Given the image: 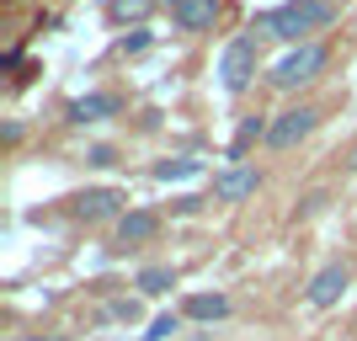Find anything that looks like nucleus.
Instances as JSON below:
<instances>
[{"label": "nucleus", "instance_id": "nucleus-17", "mask_svg": "<svg viewBox=\"0 0 357 341\" xmlns=\"http://www.w3.org/2000/svg\"><path fill=\"white\" fill-rule=\"evenodd\" d=\"M320 203H326V197H320V192H310V197H304V203H298V213L310 219V213H320Z\"/></svg>", "mask_w": 357, "mask_h": 341}, {"label": "nucleus", "instance_id": "nucleus-18", "mask_svg": "<svg viewBox=\"0 0 357 341\" xmlns=\"http://www.w3.org/2000/svg\"><path fill=\"white\" fill-rule=\"evenodd\" d=\"M86 160H91V165H112V149H107V144H96V149L86 155Z\"/></svg>", "mask_w": 357, "mask_h": 341}, {"label": "nucleus", "instance_id": "nucleus-4", "mask_svg": "<svg viewBox=\"0 0 357 341\" xmlns=\"http://www.w3.org/2000/svg\"><path fill=\"white\" fill-rule=\"evenodd\" d=\"M320 107L314 102H298V107H288V112H278L272 118V128H267V149H294V144H304V139L320 128Z\"/></svg>", "mask_w": 357, "mask_h": 341}, {"label": "nucleus", "instance_id": "nucleus-15", "mask_svg": "<svg viewBox=\"0 0 357 341\" xmlns=\"http://www.w3.org/2000/svg\"><path fill=\"white\" fill-rule=\"evenodd\" d=\"M176 176H197V160L181 155V160H160L155 165V181H176Z\"/></svg>", "mask_w": 357, "mask_h": 341}, {"label": "nucleus", "instance_id": "nucleus-12", "mask_svg": "<svg viewBox=\"0 0 357 341\" xmlns=\"http://www.w3.org/2000/svg\"><path fill=\"white\" fill-rule=\"evenodd\" d=\"M181 315H187V320H224V315H229V298L224 294H192L181 304Z\"/></svg>", "mask_w": 357, "mask_h": 341}, {"label": "nucleus", "instance_id": "nucleus-10", "mask_svg": "<svg viewBox=\"0 0 357 341\" xmlns=\"http://www.w3.org/2000/svg\"><path fill=\"white\" fill-rule=\"evenodd\" d=\"M112 112H123V96H112V91H96V96L70 102V123H102V118H112Z\"/></svg>", "mask_w": 357, "mask_h": 341}, {"label": "nucleus", "instance_id": "nucleus-2", "mask_svg": "<svg viewBox=\"0 0 357 341\" xmlns=\"http://www.w3.org/2000/svg\"><path fill=\"white\" fill-rule=\"evenodd\" d=\"M331 64V48L326 43H298V48H288L283 59L267 70V86H278V91H298V86H310L314 75Z\"/></svg>", "mask_w": 357, "mask_h": 341}, {"label": "nucleus", "instance_id": "nucleus-13", "mask_svg": "<svg viewBox=\"0 0 357 341\" xmlns=\"http://www.w3.org/2000/svg\"><path fill=\"white\" fill-rule=\"evenodd\" d=\"M139 288H144V294H165V288H176V267H144V272H139Z\"/></svg>", "mask_w": 357, "mask_h": 341}, {"label": "nucleus", "instance_id": "nucleus-14", "mask_svg": "<svg viewBox=\"0 0 357 341\" xmlns=\"http://www.w3.org/2000/svg\"><path fill=\"white\" fill-rule=\"evenodd\" d=\"M107 16H112V22H144V16H149V0H112Z\"/></svg>", "mask_w": 357, "mask_h": 341}, {"label": "nucleus", "instance_id": "nucleus-7", "mask_svg": "<svg viewBox=\"0 0 357 341\" xmlns=\"http://www.w3.org/2000/svg\"><path fill=\"white\" fill-rule=\"evenodd\" d=\"M256 187H261V171H256L251 160H245V165H229V171L213 176V197H219V203H245Z\"/></svg>", "mask_w": 357, "mask_h": 341}, {"label": "nucleus", "instance_id": "nucleus-16", "mask_svg": "<svg viewBox=\"0 0 357 341\" xmlns=\"http://www.w3.org/2000/svg\"><path fill=\"white\" fill-rule=\"evenodd\" d=\"M176 326H181V315L171 310V315H155L149 320V331H144V341H165V336H176Z\"/></svg>", "mask_w": 357, "mask_h": 341}, {"label": "nucleus", "instance_id": "nucleus-5", "mask_svg": "<svg viewBox=\"0 0 357 341\" xmlns=\"http://www.w3.org/2000/svg\"><path fill=\"white\" fill-rule=\"evenodd\" d=\"M347 282H352V267H347V262H331V267H320V272L310 278V288H304L310 310H331V304H342Z\"/></svg>", "mask_w": 357, "mask_h": 341}, {"label": "nucleus", "instance_id": "nucleus-20", "mask_svg": "<svg viewBox=\"0 0 357 341\" xmlns=\"http://www.w3.org/2000/svg\"><path fill=\"white\" fill-rule=\"evenodd\" d=\"M27 341H70V336H27Z\"/></svg>", "mask_w": 357, "mask_h": 341}, {"label": "nucleus", "instance_id": "nucleus-6", "mask_svg": "<svg viewBox=\"0 0 357 341\" xmlns=\"http://www.w3.org/2000/svg\"><path fill=\"white\" fill-rule=\"evenodd\" d=\"M75 219L80 224H102V219H123V192L118 187H91V192L70 197Z\"/></svg>", "mask_w": 357, "mask_h": 341}, {"label": "nucleus", "instance_id": "nucleus-3", "mask_svg": "<svg viewBox=\"0 0 357 341\" xmlns=\"http://www.w3.org/2000/svg\"><path fill=\"white\" fill-rule=\"evenodd\" d=\"M256 43H261L256 32H240V38H229V43H224V54H219V80H224V91H229V96L251 91V80H256V64H261Z\"/></svg>", "mask_w": 357, "mask_h": 341}, {"label": "nucleus", "instance_id": "nucleus-1", "mask_svg": "<svg viewBox=\"0 0 357 341\" xmlns=\"http://www.w3.org/2000/svg\"><path fill=\"white\" fill-rule=\"evenodd\" d=\"M336 22V6L331 0H283L251 22L256 38H278V43L298 48V43H314V32H326Z\"/></svg>", "mask_w": 357, "mask_h": 341}, {"label": "nucleus", "instance_id": "nucleus-8", "mask_svg": "<svg viewBox=\"0 0 357 341\" xmlns=\"http://www.w3.org/2000/svg\"><path fill=\"white\" fill-rule=\"evenodd\" d=\"M155 235H160V213L134 208V213H123V219H118V235H112V245H118V251H128V245H149Z\"/></svg>", "mask_w": 357, "mask_h": 341}, {"label": "nucleus", "instance_id": "nucleus-9", "mask_svg": "<svg viewBox=\"0 0 357 341\" xmlns=\"http://www.w3.org/2000/svg\"><path fill=\"white\" fill-rule=\"evenodd\" d=\"M219 6L224 0H171V16L181 32H208L219 22Z\"/></svg>", "mask_w": 357, "mask_h": 341}, {"label": "nucleus", "instance_id": "nucleus-11", "mask_svg": "<svg viewBox=\"0 0 357 341\" xmlns=\"http://www.w3.org/2000/svg\"><path fill=\"white\" fill-rule=\"evenodd\" d=\"M267 128H272V118H261V112H251V118H240L235 139H229V160H235V165H245L251 144H256V139H267Z\"/></svg>", "mask_w": 357, "mask_h": 341}, {"label": "nucleus", "instance_id": "nucleus-19", "mask_svg": "<svg viewBox=\"0 0 357 341\" xmlns=\"http://www.w3.org/2000/svg\"><path fill=\"white\" fill-rule=\"evenodd\" d=\"M347 165H352V171H357V144H352V149H347Z\"/></svg>", "mask_w": 357, "mask_h": 341}]
</instances>
